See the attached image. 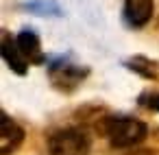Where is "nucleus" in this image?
Masks as SVG:
<instances>
[{"instance_id":"f03ea898","label":"nucleus","mask_w":159,"mask_h":155,"mask_svg":"<svg viewBox=\"0 0 159 155\" xmlns=\"http://www.w3.org/2000/svg\"><path fill=\"white\" fill-rule=\"evenodd\" d=\"M100 131L109 138L111 146H116V148H133L148 133L146 122H142L137 118H131V116L107 118V120H102V129Z\"/></svg>"},{"instance_id":"7ed1b4c3","label":"nucleus","mask_w":159,"mask_h":155,"mask_svg":"<svg viewBox=\"0 0 159 155\" xmlns=\"http://www.w3.org/2000/svg\"><path fill=\"white\" fill-rule=\"evenodd\" d=\"M89 135L79 127L59 129L48 140V155H89Z\"/></svg>"},{"instance_id":"f257e3e1","label":"nucleus","mask_w":159,"mask_h":155,"mask_svg":"<svg viewBox=\"0 0 159 155\" xmlns=\"http://www.w3.org/2000/svg\"><path fill=\"white\" fill-rule=\"evenodd\" d=\"M0 50H2V59L7 61V66L18 74H24L29 63H39L44 59L39 37L31 31H22L16 37L5 35Z\"/></svg>"},{"instance_id":"39448f33","label":"nucleus","mask_w":159,"mask_h":155,"mask_svg":"<svg viewBox=\"0 0 159 155\" xmlns=\"http://www.w3.org/2000/svg\"><path fill=\"white\" fill-rule=\"evenodd\" d=\"M152 16V0H124V20L129 26H144Z\"/></svg>"},{"instance_id":"6e6552de","label":"nucleus","mask_w":159,"mask_h":155,"mask_svg":"<svg viewBox=\"0 0 159 155\" xmlns=\"http://www.w3.org/2000/svg\"><path fill=\"white\" fill-rule=\"evenodd\" d=\"M126 155H152V153L146 151V148H133V151H129Z\"/></svg>"},{"instance_id":"0eeeda50","label":"nucleus","mask_w":159,"mask_h":155,"mask_svg":"<svg viewBox=\"0 0 159 155\" xmlns=\"http://www.w3.org/2000/svg\"><path fill=\"white\" fill-rule=\"evenodd\" d=\"M139 103H142V105H146L148 109L159 111V94H144V96L139 98Z\"/></svg>"},{"instance_id":"423d86ee","label":"nucleus","mask_w":159,"mask_h":155,"mask_svg":"<svg viewBox=\"0 0 159 155\" xmlns=\"http://www.w3.org/2000/svg\"><path fill=\"white\" fill-rule=\"evenodd\" d=\"M129 68L135 72V74H142L150 81H159V63L152 61V59H146V57H133L129 61Z\"/></svg>"},{"instance_id":"20e7f679","label":"nucleus","mask_w":159,"mask_h":155,"mask_svg":"<svg viewBox=\"0 0 159 155\" xmlns=\"http://www.w3.org/2000/svg\"><path fill=\"white\" fill-rule=\"evenodd\" d=\"M24 142V129L9 116H2V133H0V153L2 155H11L13 151L20 148V144Z\"/></svg>"}]
</instances>
